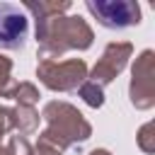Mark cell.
I'll return each instance as SVG.
<instances>
[{
	"label": "cell",
	"instance_id": "cell-1",
	"mask_svg": "<svg viewBox=\"0 0 155 155\" xmlns=\"http://www.w3.org/2000/svg\"><path fill=\"white\" fill-rule=\"evenodd\" d=\"M29 34V19L19 5L0 2V46L22 48Z\"/></svg>",
	"mask_w": 155,
	"mask_h": 155
}]
</instances>
